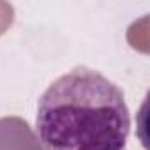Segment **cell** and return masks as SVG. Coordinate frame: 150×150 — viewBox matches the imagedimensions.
Segmentation results:
<instances>
[{
  "label": "cell",
  "instance_id": "1",
  "mask_svg": "<svg viewBox=\"0 0 150 150\" xmlns=\"http://www.w3.org/2000/svg\"><path fill=\"white\" fill-rule=\"evenodd\" d=\"M35 124L48 150H124L131 115L124 92L113 81L80 65L41 96Z\"/></svg>",
  "mask_w": 150,
  "mask_h": 150
},
{
  "label": "cell",
  "instance_id": "2",
  "mask_svg": "<svg viewBox=\"0 0 150 150\" xmlns=\"http://www.w3.org/2000/svg\"><path fill=\"white\" fill-rule=\"evenodd\" d=\"M0 150H46L27 120L20 117L0 118Z\"/></svg>",
  "mask_w": 150,
  "mask_h": 150
},
{
  "label": "cell",
  "instance_id": "3",
  "mask_svg": "<svg viewBox=\"0 0 150 150\" xmlns=\"http://www.w3.org/2000/svg\"><path fill=\"white\" fill-rule=\"evenodd\" d=\"M14 21V7L9 2H0V35L6 34Z\"/></svg>",
  "mask_w": 150,
  "mask_h": 150
}]
</instances>
